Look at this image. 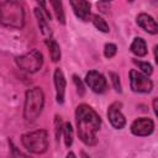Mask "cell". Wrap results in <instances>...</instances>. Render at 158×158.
Wrapping results in <instances>:
<instances>
[{
  "mask_svg": "<svg viewBox=\"0 0 158 158\" xmlns=\"http://www.w3.org/2000/svg\"><path fill=\"white\" fill-rule=\"evenodd\" d=\"M77 132L79 138L88 146L98 143L96 132L100 130L101 118L94 109L86 104H80L75 111Z\"/></svg>",
  "mask_w": 158,
  "mask_h": 158,
  "instance_id": "cell-1",
  "label": "cell"
},
{
  "mask_svg": "<svg viewBox=\"0 0 158 158\" xmlns=\"http://www.w3.org/2000/svg\"><path fill=\"white\" fill-rule=\"evenodd\" d=\"M0 21L4 26L22 28L25 23L23 7L17 1H1L0 2Z\"/></svg>",
  "mask_w": 158,
  "mask_h": 158,
  "instance_id": "cell-2",
  "label": "cell"
},
{
  "mask_svg": "<svg viewBox=\"0 0 158 158\" xmlns=\"http://www.w3.org/2000/svg\"><path fill=\"white\" fill-rule=\"evenodd\" d=\"M44 104V95L41 88H32L26 91L23 117L27 122H33L41 115Z\"/></svg>",
  "mask_w": 158,
  "mask_h": 158,
  "instance_id": "cell-3",
  "label": "cell"
},
{
  "mask_svg": "<svg viewBox=\"0 0 158 158\" xmlns=\"http://www.w3.org/2000/svg\"><path fill=\"white\" fill-rule=\"evenodd\" d=\"M22 146L31 153L41 154L48 148V133L46 130H37L27 132L21 136Z\"/></svg>",
  "mask_w": 158,
  "mask_h": 158,
  "instance_id": "cell-4",
  "label": "cell"
},
{
  "mask_svg": "<svg viewBox=\"0 0 158 158\" xmlns=\"http://www.w3.org/2000/svg\"><path fill=\"white\" fill-rule=\"evenodd\" d=\"M16 64L19 65L20 69L27 72V73H36L37 70L41 69L43 64V56L40 51L32 49L31 52L16 57Z\"/></svg>",
  "mask_w": 158,
  "mask_h": 158,
  "instance_id": "cell-5",
  "label": "cell"
},
{
  "mask_svg": "<svg viewBox=\"0 0 158 158\" xmlns=\"http://www.w3.org/2000/svg\"><path fill=\"white\" fill-rule=\"evenodd\" d=\"M130 83H131V89L135 93H151L153 88L152 80L144 75L143 73L132 69L130 72Z\"/></svg>",
  "mask_w": 158,
  "mask_h": 158,
  "instance_id": "cell-6",
  "label": "cell"
},
{
  "mask_svg": "<svg viewBox=\"0 0 158 158\" xmlns=\"http://www.w3.org/2000/svg\"><path fill=\"white\" fill-rule=\"evenodd\" d=\"M85 83L88 84V86L98 94H102L106 91L107 89V83L106 79L104 78V75L96 70H90L86 73L85 75Z\"/></svg>",
  "mask_w": 158,
  "mask_h": 158,
  "instance_id": "cell-7",
  "label": "cell"
},
{
  "mask_svg": "<svg viewBox=\"0 0 158 158\" xmlns=\"http://www.w3.org/2000/svg\"><path fill=\"white\" fill-rule=\"evenodd\" d=\"M154 130V123L151 118L148 117H139L135 120L131 125V132L135 136H149Z\"/></svg>",
  "mask_w": 158,
  "mask_h": 158,
  "instance_id": "cell-8",
  "label": "cell"
},
{
  "mask_svg": "<svg viewBox=\"0 0 158 158\" xmlns=\"http://www.w3.org/2000/svg\"><path fill=\"white\" fill-rule=\"evenodd\" d=\"M121 106L122 104L116 101V102H112L107 110L109 121L112 125V127H115L116 130H121L126 125V118L121 112Z\"/></svg>",
  "mask_w": 158,
  "mask_h": 158,
  "instance_id": "cell-9",
  "label": "cell"
},
{
  "mask_svg": "<svg viewBox=\"0 0 158 158\" xmlns=\"http://www.w3.org/2000/svg\"><path fill=\"white\" fill-rule=\"evenodd\" d=\"M65 78L63 72L57 68L54 70V86H56V98H57V102L58 104H63L64 102V94H65Z\"/></svg>",
  "mask_w": 158,
  "mask_h": 158,
  "instance_id": "cell-10",
  "label": "cell"
},
{
  "mask_svg": "<svg viewBox=\"0 0 158 158\" xmlns=\"http://www.w3.org/2000/svg\"><path fill=\"white\" fill-rule=\"evenodd\" d=\"M136 22H137V25H138L142 30H144L146 32H148V33H151V35L158 33V25H157V22L153 20L152 16H149V15L142 12V14H139V15L137 16Z\"/></svg>",
  "mask_w": 158,
  "mask_h": 158,
  "instance_id": "cell-11",
  "label": "cell"
},
{
  "mask_svg": "<svg viewBox=\"0 0 158 158\" xmlns=\"http://www.w3.org/2000/svg\"><path fill=\"white\" fill-rule=\"evenodd\" d=\"M70 5L73 7V11L77 17H79L83 21H88L90 16V2L84 0H72Z\"/></svg>",
  "mask_w": 158,
  "mask_h": 158,
  "instance_id": "cell-12",
  "label": "cell"
},
{
  "mask_svg": "<svg viewBox=\"0 0 158 158\" xmlns=\"http://www.w3.org/2000/svg\"><path fill=\"white\" fill-rule=\"evenodd\" d=\"M35 15H36V19H37V22H38V27L41 30V33L46 37V40H51L52 38V31H51V27H49L47 20L43 16L41 9L36 7L35 9Z\"/></svg>",
  "mask_w": 158,
  "mask_h": 158,
  "instance_id": "cell-13",
  "label": "cell"
},
{
  "mask_svg": "<svg viewBox=\"0 0 158 158\" xmlns=\"http://www.w3.org/2000/svg\"><path fill=\"white\" fill-rule=\"evenodd\" d=\"M130 49L133 54H136L138 57H143V56L147 54V44H146V42L142 37H136L132 41Z\"/></svg>",
  "mask_w": 158,
  "mask_h": 158,
  "instance_id": "cell-14",
  "label": "cell"
},
{
  "mask_svg": "<svg viewBox=\"0 0 158 158\" xmlns=\"http://www.w3.org/2000/svg\"><path fill=\"white\" fill-rule=\"evenodd\" d=\"M46 44L48 47L51 59L53 62H58L60 59V48H59V44L54 40H52V38L51 40H46Z\"/></svg>",
  "mask_w": 158,
  "mask_h": 158,
  "instance_id": "cell-15",
  "label": "cell"
},
{
  "mask_svg": "<svg viewBox=\"0 0 158 158\" xmlns=\"http://www.w3.org/2000/svg\"><path fill=\"white\" fill-rule=\"evenodd\" d=\"M51 5H52V7H53V11H54V14H56L57 20H58L62 25H64V23H65V17H64V11H63V5H62V2H60V1H51Z\"/></svg>",
  "mask_w": 158,
  "mask_h": 158,
  "instance_id": "cell-16",
  "label": "cell"
},
{
  "mask_svg": "<svg viewBox=\"0 0 158 158\" xmlns=\"http://www.w3.org/2000/svg\"><path fill=\"white\" fill-rule=\"evenodd\" d=\"M91 21H93V25L101 32H109V25L106 23V21L99 16V15H93L91 16Z\"/></svg>",
  "mask_w": 158,
  "mask_h": 158,
  "instance_id": "cell-17",
  "label": "cell"
},
{
  "mask_svg": "<svg viewBox=\"0 0 158 158\" xmlns=\"http://www.w3.org/2000/svg\"><path fill=\"white\" fill-rule=\"evenodd\" d=\"M63 135H64V143H65V146L70 147L72 143H73V128H72V125L69 122L64 123Z\"/></svg>",
  "mask_w": 158,
  "mask_h": 158,
  "instance_id": "cell-18",
  "label": "cell"
},
{
  "mask_svg": "<svg viewBox=\"0 0 158 158\" xmlns=\"http://www.w3.org/2000/svg\"><path fill=\"white\" fill-rule=\"evenodd\" d=\"M133 63L142 70V73L144 74V75H151L152 74V72H153V69H152V65L148 63V62H141V60H137V59H133Z\"/></svg>",
  "mask_w": 158,
  "mask_h": 158,
  "instance_id": "cell-19",
  "label": "cell"
},
{
  "mask_svg": "<svg viewBox=\"0 0 158 158\" xmlns=\"http://www.w3.org/2000/svg\"><path fill=\"white\" fill-rule=\"evenodd\" d=\"M9 143H10V152H11L10 157L11 158H31L30 156H27L26 153H23L22 151H20L11 141H9Z\"/></svg>",
  "mask_w": 158,
  "mask_h": 158,
  "instance_id": "cell-20",
  "label": "cell"
},
{
  "mask_svg": "<svg viewBox=\"0 0 158 158\" xmlns=\"http://www.w3.org/2000/svg\"><path fill=\"white\" fill-rule=\"evenodd\" d=\"M117 52V47L114 43H106L104 48V56L106 58H112Z\"/></svg>",
  "mask_w": 158,
  "mask_h": 158,
  "instance_id": "cell-21",
  "label": "cell"
},
{
  "mask_svg": "<svg viewBox=\"0 0 158 158\" xmlns=\"http://www.w3.org/2000/svg\"><path fill=\"white\" fill-rule=\"evenodd\" d=\"M110 78H111V81H112V85H114V89L117 91V93H121L122 89H121V83H120V77L118 74L116 73H110Z\"/></svg>",
  "mask_w": 158,
  "mask_h": 158,
  "instance_id": "cell-22",
  "label": "cell"
},
{
  "mask_svg": "<svg viewBox=\"0 0 158 158\" xmlns=\"http://www.w3.org/2000/svg\"><path fill=\"white\" fill-rule=\"evenodd\" d=\"M73 81H74V84H75V86H77V91H78V94H79L80 96H83L84 93H85V89H84V85H83L80 78H79L78 75H73Z\"/></svg>",
  "mask_w": 158,
  "mask_h": 158,
  "instance_id": "cell-23",
  "label": "cell"
},
{
  "mask_svg": "<svg viewBox=\"0 0 158 158\" xmlns=\"http://www.w3.org/2000/svg\"><path fill=\"white\" fill-rule=\"evenodd\" d=\"M54 126H56V137H57V139H58L59 136H60V132H62V130H63V127H64V125L62 126V120H60L59 116H56Z\"/></svg>",
  "mask_w": 158,
  "mask_h": 158,
  "instance_id": "cell-24",
  "label": "cell"
},
{
  "mask_svg": "<svg viewBox=\"0 0 158 158\" xmlns=\"http://www.w3.org/2000/svg\"><path fill=\"white\" fill-rule=\"evenodd\" d=\"M96 5H98V7L100 9V11H102V12H106V11L109 10V7H110V4H109V2H105V1H100V2H98Z\"/></svg>",
  "mask_w": 158,
  "mask_h": 158,
  "instance_id": "cell-25",
  "label": "cell"
},
{
  "mask_svg": "<svg viewBox=\"0 0 158 158\" xmlns=\"http://www.w3.org/2000/svg\"><path fill=\"white\" fill-rule=\"evenodd\" d=\"M152 105H153V110H154V114H156V116L158 117V98H157V99H153V101H152Z\"/></svg>",
  "mask_w": 158,
  "mask_h": 158,
  "instance_id": "cell-26",
  "label": "cell"
},
{
  "mask_svg": "<svg viewBox=\"0 0 158 158\" xmlns=\"http://www.w3.org/2000/svg\"><path fill=\"white\" fill-rule=\"evenodd\" d=\"M154 58H156V63L158 64V44L154 46Z\"/></svg>",
  "mask_w": 158,
  "mask_h": 158,
  "instance_id": "cell-27",
  "label": "cell"
},
{
  "mask_svg": "<svg viewBox=\"0 0 158 158\" xmlns=\"http://www.w3.org/2000/svg\"><path fill=\"white\" fill-rule=\"evenodd\" d=\"M38 4H40V6H42V7H43V9L46 10V2H38ZM46 12H47V17H48V19L51 20V14H49L48 11H46Z\"/></svg>",
  "mask_w": 158,
  "mask_h": 158,
  "instance_id": "cell-28",
  "label": "cell"
},
{
  "mask_svg": "<svg viewBox=\"0 0 158 158\" xmlns=\"http://www.w3.org/2000/svg\"><path fill=\"white\" fill-rule=\"evenodd\" d=\"M67 158H77V157H75V154H74L73 152H69V153L67 154Z\"/></svg>",
  "mask_w": 158,
  "mask_h": 158,
  "instance_id": "cell-29",
  "label": "cell"
}]
</instances>
